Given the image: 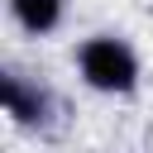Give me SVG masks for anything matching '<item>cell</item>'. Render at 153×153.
Instances as JSON below:
<instances>
[{
	"instance_id": "cell-3",
	"label": "cell",
	"mask_w": 153,
	"mask_h": 153,
	"mask_svg": "<svg viewBox=\"0 0 153 153\" xmlns=\"http://www.w3.org/2000/svg\"><path fill=\"white\" fill-rule=\"evenodd\" d=\"M10 19H14L29 38H48V33L62 29L67 0H10Z\"/></svg>"
},
{
	"instance_id": "cell-2",
	"label": "cell",
	"mask_w": 153,
	"mask_h": 153,
	"mask_svg": "<svg viewBox=\"0 0 153 153\" xmlns=\"http://www.w3.org/2000/svg\"><path fill=\"white\" fill-rule=\"evenodd\" d=\"M0 91H5V115H10L19 129H48V124H53V115H57L53 86H43V81H33V76L5 67Z\"/></svg>"
},
{
	"instance_id": "cell-1",
	"label": "cell",
	"mask_w": 153,
	"mask_h": 153,
	"mask_svg": "<svg viewBox=\"0 0 153 153\" xmlns=\"http://www.w3.org/2000/svg\"><path fill=\"white\" fill-rule=\"evenodd\" d=\"M76 76L96 96H134L143 81V62L129 38L120 33H91L76 43Z\"/></svg>"
}]
</instances>
